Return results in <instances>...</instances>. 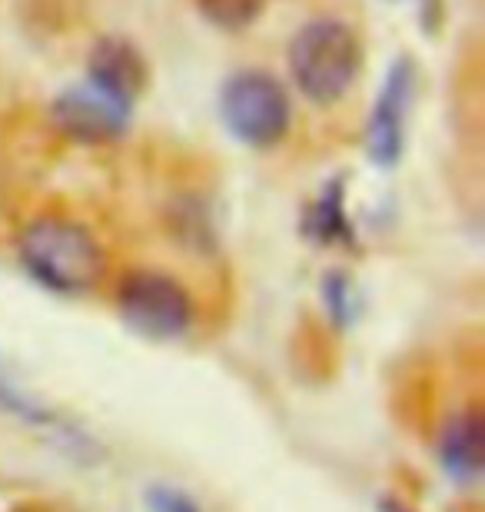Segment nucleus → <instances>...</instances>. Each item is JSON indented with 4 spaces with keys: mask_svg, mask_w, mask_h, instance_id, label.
<instances>
[{
    "mask_svg": "<svg viewBox=\"0 0 485 512\" xmlns=\"http://www.w3.org/2000/svg\"><path fill=\"white\" fill-rule=\"evenodd\" d=\"M87 80L133 104L140 90L147 87V60L127 37H103L90 50Z\"/></svg>",
    "mask_w": 485,
    "mask_h": 512,
    "instance_id": "obj_8",
    "label": "nucleus"
},
{
    "mask_svg": "<svg viewBox=\"0 0 485 512\" xmlns=\"http://www.w3.org/2000/svg\"><path fill=\"white\" fill-rule=\"evenodd\" d=\"M220 117L226 130L246 147H273L286 137L293 120L290 94L266 70H243L223 84Z\"/></svg>",
    "mask_w": 485,
    "mask_h": 512,
    "instance_id": "obj_4",
    "label": "nucleus"
},
{
    "mask_svg": "<svg viewBox=\"0 0 485 512\" xmlns=\"http://www.w3.org/2000/svg\"><path fill=\"white\" fill-rule=\"evenodd\" d=\"M319 243H343L349 240V220L343 210V187L329 183L323 190V197L309 213V227H306Z\"/></svg>",
    "mask_w": 485,
    "mask_h": 512,
    "instance_id": "obj_9",
    "label": "nucleus"
},
{
    "mask_svg": "<svg viewBox=\"0 0 485 512\" xmlns=\"http://www.w3.org/2000/svg\"><path fill=\"white\" fill-rule=\"evenodd\" d=\"M323 303L339 326L353 320V290H349L343 273H329L323 280Z\"/></svg>",
    "mask_w": 485,
    "mask_h": 512,
    "instance_id": "obj_12",
    "label": "nucleus"
},
{
    "mask_svg": "<svg viewBox=\"0 0 485 512\" xmlns=\"http://www.w3.org/2000/svg\"><path fill=\"white\" fill-rule=\"evenodd\" d=\"M379 509H383V512H409L406 506H399V503H389V499H386V503L379 506Z\"/></svg>",
    "mask_w": 485,
    "mask_h": 512,
    "instance_id": "obj_14",
    "label": "nucleus"
},
{
    "mask_svg": "<svg viewBox=\"0 0 485 512\" xmlns=\"http://www.w3.org/2000/svg\"><path fill=\"white\" fill-rule=\"evenodd\" d=\"M147 503L153 512H203L196 506V499H190L183 489H173V486H153Z\"/></svg>",
    "mask_w": 485,
    "mask_h": 512,
    "instance_id": "obj_13",
    "label": "nucleus"
},
{
    "mask_svg": "<svg viewBox=\"0 0 485 512\" xmlns=\"http://www.w3.org/2000/svg\"><path fill=\"white\" fill-rule=\"evenodd\" d=\"M0 409H4L7 416H14V419H20V423L37 426V429L60 426V419L50 413V409H44L34 396L24 393V389L10 380L7 370H4V363H0Z\"/></svg>",
    "mask_w": 485,
    "mask_h": 512,
    "instance_id": "obj_10",
    "label": "nucleus"
},
{
    "mask_svg": "<svg viewBox=\"0 0 485 512\" xmlns=\"http://www.w3.org/2000/svg\"><path fill=\"white\" fill-rule=\"evenodd\" d=\"M412 87H416L412 60L399 57L396 64L389 67L386 84L376 94V104L369 110V120H366V153L376 167H396L402 157Z\"/></svg>",
    "mask_w": 485,
    "mask_h": 512,
    "instance_id": "obj_6",
    "label": "nucleus"
},
{
    "mask_svg": "<svg viewBox=\"0 0 485 512\" xmlns=\"http://www.w3.org/2000/svg\"><path fill=\"white\" fill-rule=\"evenodd\" d=\"M363 67L359 37L343 20H309L290 40V77L299 94L319 107L346 97Z\"/></svg>",
    "mask_w": 485,
    "mask_h": 512,
    "instance_id": "obj_2",
    "label": "nucleus"
},
{
    "mask_svg": "<svg viewBox=\"0 0 485 512\" xmlns=\"http://www.w3.org/2000/svg\"><path fill=\"white\" fill-rule=\"evenodd\" d=\"M117 313L133 333L153 343L183 340L193 330L190 290L163 270H130L117 286Z\"/></svg>",
    "mask_w": 485,
    "mask_h": 512,
    "instance_id": "obj_3",
    "label": "nucleus"
},
{
    "mask_svg": "<svg viewBox=\"0 0 485 512\" xmlns=\"http://www.w3.org/2000/svg\"><path fill=\"white\" fill-rule=\"evenodd\" d=\"M130 114V100L110 94L94 80H80V84L60 90L50 107V117L60 133L80 143H110L123 137V130L130 127Z\"/></svg>",
    "mask_w": 485,
    "mask_h": 512,
    "instance_id": "obj_5",
    "label": "nucleus"
},
{
    "mask_svg": "<svg viewBox=\"0 0 485 512\" xmlns=\"http://www.w3.org/2000/svg\"><path fill=\"white\" fill-rule=\"evenodd\" d=\"M436 456H439V469L456 486L479 483L482 466H485V423L476 406L459 409V413L442 426Z\"/></svg>",
    "mask_w": 485,
    "mask_h": 512,
    "instance_id": "obj_7",
    "label": "nucleus"
},
{
    "mask_svg": "<svg viewBox=\"0 0 485 512\" xmlns=\"http://www.w3.org/2000/svg\"><path fill=\"white\" fill-rule=\"evenodd\" d=\"M17 260L24 273L57 296L94 293L107 276V253L84 223L70 217H37L17 237Z\"/></svg>",
    "mask_w": 485,
    "mask_h": 512,
    "instance_id": "obj_1",
    "label": "nucleus"
},
{
    "mask_svg": "<svg viewBox=\"0 0 485 512\" xmlns=\"http://www.w3.org/2000/svg\"><path fill=\"white\" fill-rule=\"evenodd\" d=\"M200 14L220 30H243L263 14L266 0H196Z\"/></svg>",
    "mask_w": 485,
    "mask_h": 512,
    "instance_id": "obj_11",
    "label": "nucleus"
}]
</instances>
